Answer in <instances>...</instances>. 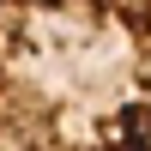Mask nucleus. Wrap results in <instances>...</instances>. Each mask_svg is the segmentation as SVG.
I'll list each match as a JSON object with an SVG mask.
<instances>
[{"label": "nucleus", "mask_w": 151, "mask_h": 151, "mask_svg": "<svg viewBox=\"0 0 151 151\" xmlns=\"http://www.w3.org/2000/svg\"><path fill=\"white\" fill-rule=\"evenodd\" d=\"M0 151H151V0H0Z\"/></svg>", "instance_id": "f257e3e1"}]
</instances>
